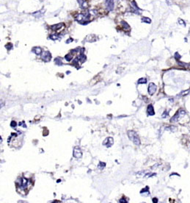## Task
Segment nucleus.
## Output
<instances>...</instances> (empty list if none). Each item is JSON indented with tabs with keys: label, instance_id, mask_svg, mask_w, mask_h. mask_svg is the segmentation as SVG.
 Wrapping results in <instances>:
<instances>
[{
	"label": "nucleus",
	"instance_id": "25",
	"mask_svg": "<svg viewBox=\"0 0 190 203\" xmlns=\"http://www.w3.org/2000/svg\"><path fill=\"white\" fill-rule=\"evenodd\" d=\"M16 125H17V123H16L15 122H14V121L11 122L10 126H11L12 127H16Z\"/></svg>",
	"mask_w": 190,
	"mask_h": 203
},
{
	"label": "nucleus",
	"instance_id": "22",
	"mask_svg": "<svg viewBox=\"0 0 190 203\" xmlns=\"http://www.w3.org/2000/svg\"><path fill=\"white\" fill-rule=\"evenodd\" d=\"M55 63L57 64V65H62V62H61L60 58H56L55 59Z\"/></svg>",
	"mask_w": 190,
	"mask_h": 203
},
{
	"label": "nucleus",
	"instance_id": "23",
	"mask_svg": "<svg viewBox=\"0 0 190 203\" xmlns=\"http://www.w3.org/2000/svg\"><path fill=\"white\" fill-rule=\"evenodd\" d=\"M77 2H79V5L80 6H81L85 2H86V0H77Z\"/></svg>",
	"mask_w": 190,
	"mask_h": 203
},
{
	"label": "nucleus",
	"instance_id": "11",
	"mask_svg": "<svg viewBox=\"0 0 190 203\" xmlns=\"http://www.w3.org/2000/svg\"><path fill=\"white\" fill-rule=\"evenodd\" d=\"M121 24L123 26V28L124 30H130V26L128 24L127 22H125L124 21H121Z\"/></svg>",
	"mask_w": 190,
	"mask_h": 203
},
{
	"label": "nucleus",
	"instance_id": "15",
	"mask_svg": "<svg viewBox=\"0 0 190 203\" xmlns=\"http://www.w3.org/2000/svg\"><path fill=\"white\" fill-rule=\"evenodd\" d=\"M65 59L67 60V61H70L71 59H73V54H70V53H68V54H66L65 56Z\"/></svg>",
	"mask_w": 190,
	"mask_h": 203
},
{
	"label": "nucleus",
	"instance_id": "28",
	"mask_svg": "<svg viewBox=\"0 0 190 203\" xmlns=\"http://www.w3.org/2000/svg\"><path fill=\"white\" fill-rule=\"evenodd\" d=\"M158 202V199L156 198H153V202Z\"/></svg>",
	"mask_w": 190,
	"mask_h": 203
},
{
	"label": "nucleus",
	"instance_id": "4",
	"mask_svg": "<svg viewBox=\"0 0 190 203\" xmlns=\"http://www.w3.org/2000/svg\"><path fill=\"white\" fill-rule=\"evenodd\" d=\"M157 90V86L153 83V82H150V83L149 84V86H148V94L150 95H153L155 93L156 91Z\"/></svg>",
	"mask_w": 190,
	"mask_h": 203
},
{
	"label": "nucleus",
	"instance_id": "6",
	"mask_svg": "<svg viewBox=\"0 0 190 203\" xmlns=\"http://www.w3.org/2000/svg\"><path fill=\"white\" fill-rule=\"evenodd\" d=\"M113 144H114V140H113V138H111V137L106 138L103 142V145L106 146V147H108V148L111 147L113 145Z\"/></svg>",
	"mask_w": 190,
	"mask_h": 203
},
{
	"label": "nucleus",
	"instance_id": "26",
	"mask_svg": "<svg viewBox=\"0 0 190 203\" xmlns=\"http://www.w3.org/2000/svg\"><path fill=\"white\" fill-rule=\"evenodd\" d=\"M119 202H123V203H125V202H127L128 201L126 200L125 199H124V198H122V199H120L119 200Z\"/></svg>",
	"mask_w": 190,
	"mask_h": 203
},
{
	"label": "nucleus",
	"instance_id": "20",
	"mask_svg": "<svg viewBox=\"0 0 190 203\" xmlns=\"http://www.w3.org/2000/svg\"><path fill=\"white\" fill-rule=\"evenodd\" d=\"M178 23L180 24V25H183V26H186V24H185V21H184V20H182V19H180V18H179L178 19Z\"/></svg>",
	"mask_w": 190,
	"mask_h": 203
},
{
	"label": "nucleus",
	"instance_id": "1",
	"mask_svg": "<svg viewBox=\"0 0 190 203\" xmlns=\"http://www.w3.org/2000/svg\"><path fill=\"white\" fill-rule=\"evenodd\" d=\"M128 135L129 139L137 146H139L140 144V138L137 135V133L134 130H129L128 131Z\"/></svg>",
	"mask_w": 190,
	"mask_h": 203
},
{
	"label": "nucleus",
	"instance_id": "14",
	"mask_svg": "<svg viewBox=\"0 0 190 203\" xmlns=\"http://www.w3.org/2000/svg\"><path fill=\"white\" fill-rule=\"evenodd\" d=\"M166 130H167L172 131V132H175V131H176V130H177V127H175V126H170V127H166Z\"/></svg>",
	"mask_w": 190,
	"mask_h": 203
},
{
	"label": "nucleus",
	"instance_id": "19",
	"mask_svg": "<svg viewBox=\"0 0 190 203\" xmlns=\"http://www.w3.org/2000/svg\"><path fill=\"white\" fill-rule=\"evenodd\" d=\"M105 166H106L105 163L100 162V163H99V165L98 166V169H103L105 167Z\"/></svg>",
	"mask_w": 190,
	"mask_h": 203
},
{
	"label": "nucleus",
	"instance_id": "5",
	"mask_svg": "<svg viewBox=\"0 0 190 203\" xmlns=\"http://www.w3.org/2000/svg\"><path fill=\"white\" fill-rule=\"evenodd\" d=\"M74 157L77 159L81 158L82 157V152H81V150H80V148L79 146H76L74 149Z\"/></svg>",
	"mask_w": 190,
	"mask_h": 203
},
{
	"label": "nucleus",
	"instance_id": "7",
	"mask_svg": "<svg viewBox=\"0 0 190 203\" xmlns=\"http://www.w3.org/2000/svg\"><path fill=\"white\" fill-rule=\"evenodd\" d=\"M41 58L43 60H44L45 62H49L51 60V54L49 52H44L42 54H41Z\"/></svg>",
	"mask_w": 190,
	"mask_h": 203
},
{
	"label": "nucleus",
	"instance_id": "17",
	"mask_svg": "<svg viewBox=\"0 0 190 203\" xmlns=\"http://www.w3.org/2000/svg\"><path fill=\"white\" fill-rule=\"evenodd\" d=\"M142 21H143V22H145V23H147V24H150V23L151 22V20L149 18H148V17H143V18H142Z\"/></svg>",
	"mask_w": 190,
	"mask_h": 203
},
{
	"label": "nucleus",
	"instance_id": "29",
	"mask_svg": "<svg viewBox=\"0 0 190 203\" xmlns=\"http://www.w3.org/2000/svg\"><path fill=\"white\" fill-rule=\"evenodd\" d=\"M72 41H73V39H72V38H70V39H69V40H68L66 43H70V42H71Z\"/></svg>",
	"mask_w": 190,
	"mask_h": 203
},
{
	"label": "nucleus",
	"instance_id": "27",
	"mask_svg": "<svg viewBox=\"0 0 190 203\" xmlns=\"http://www.w3.org/2000/svg\"><path fill=\"white\" fill-rule=\"evenodd\" d=\"M168 116V113H167V111H165L164 114L162 115V117H163V118H165V116Z\"/></svg>",
	"mask_w": 190,
	"mask_h": 203
},
{
	"label": "nucleus",
	"instance_id": "2",
	"mask_svg": "<svg viewBox=\"0 0 190 203\" xmlns=\"http://www.w3.org/2000/svg\"><path fill=\"white\" fill-rule=\"evenodd\" d=\"M90 15V12H87V13L79 14L76 17V20L77 21H79V23H81L82 24H87V23L90 22V21H88Z\"/></svg>",
	"mask_w": 190,
	"mask_h": 203
},
{
	"label": "nucleus",
	"instance_id": "24",
	"mask_svg": "<svg viewBox=\"0 0 190 203\" xmlns=\"http://www.w3.org/2000/svg\"><path fill=\"white\" fill-rule=\"evenodd\" d=\"M175 58L177 59V60H179L180 58H181V56H180V55L179 54V53H178V52H176L175 54Z\"/></svg>",
	"mask_w": 190,
	"mask_h": 203
},
{
	"label": "nucleus",
	"instance_id": "10",
	"mask_svg": "<svg viewBox=\"0 0 190 203\" xmlns=\"http://www.w3.org/2000/svg\"><path fill=\"white\" fill-rule=\"evenodd\" d=\"M62 27H64V24H63V23H60V24H57L51 26V29L53 30H60Z\"/></svg>",
	"mask_w": 190,
	"mask_h": 203
},
{
	"label": "nucleus",
	"instance_id": "30",
	"mask_svg": "<svg viewBox=\"0 0 190 203\" xmlns=\"http://www.w3.org/2000/svg\"><path fill=\"white\" fill-rule=\"evenodd\" d=\"M165 1H166V2H167L168 5H170V2H169V0H165Z\"/></svg>",
	"mask_w": 190,
	"mask_h": 203
},
{
	"label": "nucleus",
	"instance_id": "18",
	"mask_svg": "<svg viewBox=\"0 0 190 203\" xmlns=\"http://www.w3.org/2000/svg\"><path fill=\"white\" fill-rule=\"evenodd\" d=\"M50 38L53 41H56V40L59 39V36L57 34H52V35H50Z\"/></svg>",
	"mask_w": 190,
	"mask_h": 203
},
{
	"label": "nucleus",
	"instance_id": "8",
	"mask_svg": "<svg viewBox=\"0 0 190 203\" xmlns=\"http://www.w3.org/2000/svg\"><path fill=\"white\" fill-rule=\"evenodd\" d=\"M106 7L108 11H112L114 9V0H106Z\"/></svg>",
	"mask_w": 190,
	"mask_h": 203
},
{
	"label": "nucleus",
	"instance_id": "3",
	"mask_svg": "<svg viewBox=\"0 0 190 203\" xmlns=\"http://www.w3.org/2000/svg\"><path fill=\"white\" fill-rule=\"evenodd\" d=\"M186 114V111L184 110L183 109H180L178 111H177V113L172 117V118L170 119V122L171 123H175L177 122L179 118L181 117V116H184V115Z\"/></svg>",
	"mask_w": 190,
	"mask_h": 203
},
{
	"label": "nucleus",
	"instance_id": "12",
	"mask_svg": "<svg viewBox=\"0 0 190 203\" xmlns=\"http://www.w3.org/2000/svg\"><path fill=\"white\" fill-rule=\"evenodd\" d=\"M78 59H79V60L81 63H84V62L86 60L87 57H86V55H85V54L81 53V54H80V55L79 56V58H78Z\"/></svg>",
	"mask_w": 190,
	"mask_h": 203
},
{
	"label": "nucleus",
	"instance_id": "9",
	"mask_svg": "<svg viewBox=\"0 0 190 203\" xmlns=\"http://www.w3.org/2000/svg\"><path fill=\"white\" fill-rule=\"evenodd\" d=\"M147 112L148 113V115L150 116H153L155 114V112H154V109H153V107L152 105H149L148 106V108H147Z\"/></svg>",
	"mask_w": 190,
	"mask_h": 203
},
{
	"label": "nucleus",
	"instance_id": "13",
	"mask_svg": "<svg viewBox=\"0 0 190 203\" xmlns=\"http://www.w3.org/2000/svg\"><path fill=\"white\" fill-rule=\"evenodd\" d=\"M32 51H33L36 54H38V55H39V54H40L42 53V49H41L40 47H34V48L32 49Z\"/></svg>",
	"mask_w": 190,
	"mask_h": 203
},
{
	"label": "nucleus",
	"instance_id": "16",
	"mask_svg": "<svg viewBox=\"0 0 190 203\" xmlns=\"http://www.w3.org/2000/svg\"><path fill=\"white\" fill-rule=\"evenodd\" d=\"M146 82H147V80L145 78H144V77L140 78V79L138 80V84H145Z\"/></svg>",
	"mask_w": 190,
	"mask_h": 203
},
{
	"label": "nucleus",
	"instance_id": "21",
	"mask_svg": "<svg viewBox=\"0 0 190 203\" xmlns=\"http://www.w3.org/2000/svg\"><path fill=\"white\" fill-rule=\"evenodd\" d=\"M190 91L189 90H186V91H183L181 94V96H186V95H187L188 94H189V92Z\"/></svg>",
	"mask_w": 190,
	"mask_h": 203
}]
</instances>
